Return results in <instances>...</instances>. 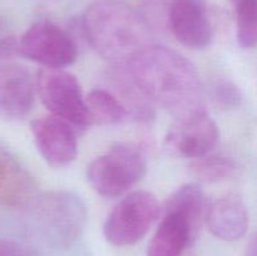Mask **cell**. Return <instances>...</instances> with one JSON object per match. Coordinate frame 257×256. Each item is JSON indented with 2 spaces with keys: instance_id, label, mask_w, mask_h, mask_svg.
Instances as JSON below:
<instances>
[{
  "instance_id": "17",
  "label": "cell",
  "mask_w": 257,
  "mask_h": 256,
  "mask_svg": "<svg viewBox=\"0 0 257 256\" xmlns=\"http://www.w3.org/2000/svg\"><path fill=\"white\" fill-rule=\"evenodd\" d=\"M235 161L223 156H205L191 165L193 175L206 183H215L231 177L236 172Z\"/></svg>"
},
{
  "instance_id": "20",
  "label": "cell",
  "mask_w": 257,
  "mask_h": 256,
  "mask_svg": "<svg viewBox=\"0 0 257 256\" xmlns=\"http://www.w3.org/2000/svg\"><path fill=\"white\" fill-rule=\"evenodd\" d=\"M246 256H257V232L252 236L246 248Z\"/></svg>"
},
{
  "instance_id": "18",
  "label": "cell",
  "mask_w": 257,
  "mask_h": 256,
  "mask_svg": "<svg viewBox=\"0 0 257 256\" xmlns=\"http://www.w3.org/2000/svg\"><path fill=\"white\" fill-rule=\"evenodd\" d=\"M215 97L218 103L225 108H236L241 104L240 89L237 85L228 80H223L217 84L215 89Z\"/></svg>"
},
{
  "instance_id": "15",
  "label": "cell",
  "mask_w": 257,
  "mask_h": 256,
  "mask_svg": "<svg viewBox=\"0 0 257 256\" xmlns=\"http://www.w3.org/2000/svg\"><path fill=\"white\" fill-rule=\"evenodd\" d=\"M85 103L93 124H118L130 115L124 103L105 89H93Z\"/></svg>"
},
{
  "instance_id": "19",
  "label": "cell",
  "mask_w": 257,
  "mask_h": 256,
  "mask_svg": "<svg viewBox=\"0 0 257 256\" xmlns=\"http://www.w3.org/2000/svg\"><path fill=\"white\" fill-rule=\"evenodd\" d=\"M0 256H34L18 243L0 238Z\"/></svg>"
},
{
  "instance_id": "8",
  "label": "cell",
  "mask_w": 257,
  "mask_h": 256,
  "mask_svg": "<svg viewBox=\"0 0 257 256\" xmlns=\"http://www.w3.org/2000/svg\"><path fill=\"white\" fill-rule=\"evenodd\" d=\"M220 132L215 120L203 109L180 117L166 137V148L185 158L205 157L218 142Z\"/></svg>"
},
{
  "instance_id": "4",
  "label": "cell",
  "mask_w": 257,
  "mask_h": 256,
  "mask_svg": "<svg viewBox=\"0 0 257 256\" xmlns=\"http://www.w3.org/2000/svg\"><path fill=\"white\" fill-rule=\"evenodd\" d=\"M37 92L53 115L75 127L93 124L80 84L72 73L63 68H44L38 73Z\"/></svg>"
},
{
  "instance_id": "7",
  "label": "cell",
  "mask_w": 257,
  "mask_h": 256,
  "mask_svg": "<svg viewBox=\"0 0 257 256\" xmlns=\"http://www.w3.org/2000/svg\"><path fill=\"white\" fill-rule=\"evenodd\" d=\"M20 55L45 65L64 68L75 62L78 47L74 39L50 22H37L30 25L19 39Z\"/></svg>"
},
{
  "instance_id": "9",
  "label": "cell",
  "mask_w": 257,
  "mask_h": 256,
  "mask_svg": "<svg viewBox=\"0 0 257 256\" xmlns=\"http://www.w3.org/2000/svg\"><path fill=\"white\" fill-rule=\"evenodd\" d=\"M173 37L191 49H205L211 44L213 28L203 0H171L167 14Z\"/></svg>"
},
{
  "instance_id": "14",
  "label": "cell",
  "mask_w": 257,
  "mask_h": 256,
  "mask_svg": "<svg viewBox=\"0 0 257 256\" xmlns=\"http://www.w3.org/2000/svg\"><path fill=\"white\" fill-rule=\"evenodd\" d=\"M176 212L185 216L190 222L193 235H197L205 212V196L197 183H186L166 200L163 213Z\"/></svg>"
},
{
  "instance_id": "6",
  "label": "cell",
  "mask_w": 257,
  "mask_h": 256,
  "mask_svg": "<svg viewBox=\"0 0 257 256\" xmlns=\"http://www.w3.org/2000/svg\"><path fill=\"white\" fill-rule=\"evenodd\" d=\"M37 216L54 245L68 247L82 233L87 221V210L74 193L53 191L38 201Z\"/></svg>"
},
{
  "instance_id": "1",
  "label": "cell",
  "mask_w": 257,
  "mask_h": 256,
  "mask_svg": "<svg viewBox=\"0 0 257 256\" xmlns=\"http://www.w3.org/2000/svg\"><path fill=\"white\" fill-rule=\"evenodd\" d=\"M124 65L132 82L151 103L180 117L201 109L197 69L176 50L150 44Z\"/></svg>"
},
{
  "instance_id": "16",
  "label": "cell",
  "mask_w": 257,
  "mask_h": 256,
  "mask_svg": "<svg viewBox=\"0 0 257 256\" xmlns=\"http://www.w3.org/2000/svg\"><path fill=\"white\" fill-rule=\"evenodd\" d=\"M235 9L238 43L245 49L257 47V0H230Z\"/></svg>"
},
{
  "instance_id": "2",
  "label": "cell",
  "mask_w": 257,
  "mask_h": 256,
  "mask_svg": "<svg viewBox=\"0 0 257 256\" xmlns=\"http://www.w3.org/2000/svg\"><path fill=\"white\" fill-rule=\"evenodd\" d=\"M82 29L95 52L114 64H125L150 45L143 18L118 0H97L82 18Z\"/></svg>"
},
{
  "instance_id": "10",
  "label": "cell",
  "mask_w": 257,
  "mask_h": 256,
  "mask_svg": "<svg viewBox=\"0 0 257 256\" xmlns=\"http://www.w3.org/2000/svg\"><path fill=\"white\" fill-rule=\"evenodd\" d=\"M35 146L49 166L62 168L78 155V141L69 122L55 115L33 120L30 124Z\"/></svg>"
},
{
  "instance_id": "12",
  "label": "cell",
  "mask_w": 257,
  "mask_h": 256,
  "mask_svg": "<svg viewBox=\"0 0 257 256\" xmlns=\"http://www.w3.org/2000/svg\"><path fill=\"white\" fill-rule=\"evenodd\" d=\"M208 231L223 241L243 237L248 228V212L237 193H226L208 206L205 215Z\"/></svg>"
},
{
  "instance_id": "5",
  "label": "cell",
  "mask_w": 257,
  "mask_h": 256,
  "mask_svg": "<svg viewBox=\"0 0 257 256\" xmlns=\"http://www.w3.org/2000/svg\"><path fill=\"white\" fill-rule=\"evenodd\" d=\"M161 213V207L153 193L135 191L125 196L108 216L104 236L115 246H131L141 240Z\"/></svg>"
},
{
  "instance_id": "3",
  "label": "cell",
  "mask_w": 257,
  "mask_h": 256,
  "mask_svg": "<svg viewBox=\"0 0 257 256\" xmlns=\"http://www.w3.org/2000/svg\"><path fill=\"white\" fill-rule=\"evenodd\" d=\"M147 161L140 147L118 143L89 163L87 177L93 190L105 197L127 192L145 176Z\"/></svg>"
},
{
  "instance_id": "21",
  "label": "cell",
  "mask_w": 257,
  "mask_h": 256,
  "mask_svg": "<svg viewBox=\"0 0 257 256\" xmlns=\"http://www.w3.org/2000/svg\"><path fill=\"white\" fill-rule=\"evenodd\" d=\"M7 34H8V33H7V24H5L4 20L0 18V39H2V38L4 37V35H7Z\"/></svg>"
},
{
  "instance_id": "13",
  "label": "cell",
  "mask_w": 257,
  "mask_h": 256,
  "mask_svg": "<svg viewBox=\"0 0 257 256\" xmlns=\"http://www.w3.org/2000/svg\"><path fill=\"white\" fill-rule=\"evenodd\" d=\"M195 238L190 222L176 212L163 213V218L150 241L147 256H182Z\"/></svg>"
},
{
  "instance_id": "11",
  "label": "cell",
  "mask_w": 257,
  "mask_h": 256,
  "mask_svg": "<svg viewBox=\"0 0 257 256\" xmlns=\"http://www.w3.org/2000/svg\"><path fill=\"white\" fill-rule=\"evenodd\" d=\"M34 83L23 67L0 63V117L22 119L34 104Z\"/></svg>"
}]
</instances>
